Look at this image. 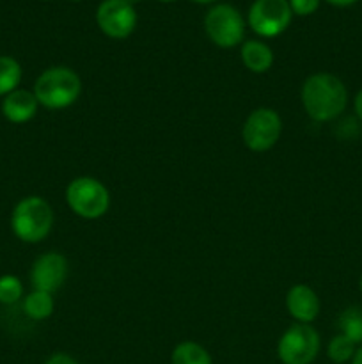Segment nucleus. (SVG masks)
Returning <instances> with one entry per match:
<instances>
[{
  "instance_id": "nucleus-1",
  "label": "nucleus",
  "mask_w": 362,
  "mask_h": 364,
  "mask_svg": "<svg viewBox=\"0 0 362 364\" xmlns=\"http://www.w3.org/2000/svg\"><path fill=\"white\" fill-rule=\"evenodd\" d=\"M302 105L312 121H334L348 105L346 85L332 73L311 75L302 85Z\"/></svg>"
},
{
  "instance_id": "nucleus-2",
  "label": "nucleus",
  "mask_w": 362,
  "mask_h": 364,
  "mask_svg": "<svg viewBox=\"0 0 362 364\" xmlns=\"http://www.w3.org/2000/svg\"><path fill=\"white\" fill-rule=\"evenodd\" d=\"M32 92L39 105L46 109H67L80 98L82 80L71 68L53 66L39 75Z\"/></svg>"
},
{
  "instance_id": "nucleus-3",
  "label": "nucleus",
  "mask_w": 362,
  "mask_h": 364,
  "mask_svg": "<svg viewBox=\"0 0 362 364\" xmlns=\"http://www.w3.org/2000/svg\"><path fill=\"white\" fill-rule=\"evenodd\" d=\"M13 233L27 244H38L45 240L53 228V210L46 199L39 196L23 198L11 215Z\"/></svg>"
},
{
  "instance_id": "nucleus-4",
  "label": "nucleus",
  "mask_w": 362,
  "mask_h": 364,
  "mask_svg": "<svg viewBox=\"0 0 362 364\" xmlns=\"http://www.w3.org/2000/svg\"><path fill=\"white\" fill-rule=\"evenodd\" d=\"M66 203L75 215L94 220L110 208V192L99 180L91 176L75 178L66 188Z\"/></svg>"
},
{
  "instance_id": "nucleus-5",
  "label": "nucleus",
  "mask_w": 362,
  "mask_h": 364,
  "mask_svg": "<svg viewBox=\"0 0 362 364\" xmlns=\"http://www.w3.org/2000/svg\"><path fill=\"white\" fill-rule=\"evenodd\" d=\"M322 340L311 323H293L277 343V355L283 364H311L318 358Z\"/></svg>"
},
{
  "instance_id": "nucleus-6",
  "label": "nucleus",
  "mask_w": 362,
  "mask_h": 364,
  "mask_svg": "<svg viewBox=\"0 0 362 364\" xmlns=\"http://www.w3.org/2000/svg\"><path fill=\"white\" fill-rule=\"evenodd\" d=\"M204 31L220 48H233L243 41L245 21L231 4H216L206 13Z\"/></svg>"
},
{
  "instance_id": "nucleus-7",
  "label": "nucleus",
  "mask_w": 362,
  "mask_h": 364,
  "mask_svg": "<svg viewBox=\"0 0 362 364\" xmlns=\"http://www.w3.org/2000/svg\"><path fill=\"white\" fill-rule=\"evenodd\" d=\"M283 134V121L273 109H256L248 114L243 124V142L251 151L265 153L277 144Z\"/></svg>"
},
{
  "instance_id": "nucleus-8",
  "label": "nucleus",
  "mask_w": 362,
  "mask_h": 364,
  "mask_svg": "<svg viewBox=\"0 0 362 364\" xmlns=\"http://www.w3.org/2000/svg\"><path fill=\"white\" fill-rule=\"evenodd\" d=\"M293 11L287 0H254L248 9V25L261 38H275L291 23Z\"/></svg>"
},
{
  "instance_id": "nucleus-9",
  "label": "nucleus",
  "mask_w": 362,
  "mask_h": 364,
  "mask_svg": "<svg viewBox=\"0 0 362 364\" xmlns=\"http://www.w3.org/2000/svg\"><path fill=\"white\" fill-rule=\"evenodd\" d=\"M99 31L110 39H124L137 27V11L124 0H103L96 11Z\"/></svg>"
},
{
  "instance_id": "nucleus-10",
  "label": "nucleus",
  "mask_w": 362,
  "mask_h": 364,
  "mask_svg": "<svg viewBox=\"0 0 362 364\" xmlns=\"http://www.w3.org/2000/svg\"><path fill=\"white\" fill-rule=\"evenodd\" d=\"M67 277V259L59 252H45L34 262L31 270V279L34 290L53 291L59 290Z\"/></svg>"
},
{
  "instance_id": "nucleus-11",
  "label": "nucleus",
  "mask_w": 362,
  "mask_h": 364,
  "mask_svg": "<svg viewBox=\"0 0 362 364\" xmlns=\"http://www.w3.org/2000/svg\"><path fill=\"white\" fill-rule=\"evenodd\" d=\"M287 313L297 320V323H311L319 315V299L307 284H295L286 295Z\"/></svg>"
},
{
  "instance_id": "nucleus-12",
  "label": "nucleus",
  "mask_w": 362,
  "mask_h": 364,
  "mask_svg": "<svg viewBox=\"0 0 362 364\" xmlns=\"http://www.w3.org/2000/svg\"><path fill=\"white\" fill-rule=\"evenodd\" d=\"M38 100H35L34 92L25 91V89H16V91L9 92L4 96L2 102V114L7 121L14 124H21L31 121L38 112Z\"/></svg>"
},
{
  "instance_id": "nucleus-13",
  "label": "nucleus",
  "mask_w": 362,
  "mask_h": 364,
  "mask_svg": "<svg viewBox=\"0 0 362 364\" xmlns=\"http://www.w3.org/2000/svg\"><path fill=\"white\" fill-rule=\"evenodd\" d=\"M243 66L252 73H266L273 64V52L266 43L258 39H248L240 50Z\"/></svg>"
},
{
  "instance_id": "nucleus-14",
  "label": "nucleus",
  "mask_w": 362,
  "mask_h": 364,
  "mask_svg": "<svg viewBox=\"0 0 362 364\" xmlns=\"http://www.w3.org/2000/svg\"><path fill=\"white\" fill-rule=\"evenodd\" d=\"M172 364H213L212 355L202 345L195 341H181L176 345L170 355Z\"/></svg>"
},
{
  "instance_id": "nucleus-15",
  "label": "nucleus",
  "mask_w": 362,
  "mask_h": 364,
  "mask_svg": "<svg viewBox=\"0 0 362 364\" xmlns=\"http://www.w3.org/2000/svg\"><path fill=\"white\" fill-rule=\"evenodd\" d=\"M53 306H55V302H53L52 294L34 290L32 294H28L25 297L23 311L32 320H45L48 316H52Z\"/></svg>"
},
{
  "instance_id": "nucleus-16",
  "label": "nucleus",
  "mask_w": 362,
  "mask_h": 364,
  "mask_svg": "<svg viewBox=\"0 0 362 364\" xmlns=\"http://www.w3.org/2000/svg\"><path fill=\"white\" fill-rule=\"evenodd\" d=\"M337 326L341 331L339 334L346 336L355 345H362V308L351 306V308L344 309L339 315Z\"/></svg>"
},
{
  "instance_id": "nucleus-17",
  "label": "nucleus",
  "mask_w": 362,
  "mask_h": 364,
  "mask_svg": "<svg viewBox=\"0 0 362 364\" xmlns=\"http://www.w3.org/2000/svg\"><path fill=\"white\" fill-rule=\"evenodd\" d=\"M21 82V66L9 55H0V96L16 91Z\"/></svg>"
},
{
  "instance_id": "nucleus-18",
  "label": "nucleus",
  "mask_w": 362,
  "mask_h": 364,
  "mask_svg": "<svg viewBox=\"0 0 362 364\" xmlns=\"http://www.w3.org/2000/svg\"><path fill=\"white\" fill-rule=\"evenodd\" d=\"M355 350H357V345L351 340H348L343 334H337L330 340L329 347H327V355L332 363L343 364L353 359Z\"/></svg>"
},
{
  "instance_id": "nucleus-19",
  "label": "nucleus",
  "mask_w": 362,
  "mask_h": 364,
  "mask_svg": "<svg viewBox=\"0 0 362 364\" xmlns=\"http://www.w3.org/2000/svg\"><path fill=\"white\" fill-rule=\"evenodd\" d=\"M21 295H23V284L16 276L7 274V276L0 277V304H16Z\"/></svg>"
},
{
  "instance_id": "nucleus-20",
  "label": "nucleus",
  "mask_w": 362,
  "mask_h": 364,
  "mask_svg": "<svg viewBox=\"0 0 362 364\" xmlns=\"http://www.w3.org/2000/svg\"><path fill=\"white\" fill-rule=\"evenodd\" d=\"M287 2H290L293 14H297V16H309V14L318 11L322 0H287Z\"/></svg>"
},
{
  "instance_id": "nucleus-21",
  "label": "nucleus",
  "mask_w": 362,
  "mask_h": 364,
  "mask_svg": "<svg viewBox=\"0 0 362 364\" xmlns=\"http://www.w3.org/2000/svg\"><path fill=\"white\" fill-rule=\"evenodd\" d=\"M45 364H78V361L75 358H71V355L64 354V352H57V354L50 355Z\"/></svg>"
},
{
  "instance_id": "nucleus-22",
  "label": "nucleus",
  "mask_w": 362,
  "mask_h": 364,
  "mask_svg": "<svg viewBox=\"0 0 362 364\" xmlns=\"http://www.w3.org/2000/svg\"><path fill=\"white\" fill-rule=\"evenodd\" d=\"M353 110H355V116H357L358 119L362 121V89L357 92V95H355V98H353Z\"/></svg>"
},
{
  "instance_id": "nucleus-23",
  "label": "nucleus",
  "mask_w": 362,
  "mask_h": 364,
  "mask_svg": "<svg viewBox=\"0 0 362 364\" xmlns=\"http://www.w3.org/2000/svg\"><path fill=\"white\" fill-rule=\"evenodd\" d=\"M323 2L330 4V6L334 7H350L353 6V4H357L358 0H323Z\"/></svg>"
},
{
  "instance_id": "nucleus-24",
  "label": "nucleus",
  "mask_w": 362,
  "mask_h": 364,
  "mask_svg": "<svg viewBox=\"0 0 362 364\" xmlns=\"http://www.w3.org/2000/svg\"><path fill=\"white\" fill-rule=\"evenodd\" d=\"M351 364H362V345L355 350L353 359H351Z\"/></svg>"
},
{
  "instance_id": "nucleus-25",
  "label": "nucleus",
  "mask_w": 362,
  "mask_h": 364,
  "mask_svg": "<svg viewBox=\"0 0 362 364\" xmlns=\"http://www.w3.org/2000/svg\"><path fill=\"white\" fill-rule=\"evenodd\" d=\"M192 2H197V4H212V2H216V0H192Z\"/></svg>"
},
{
  "instance_id": "nucleus-26",
  "label": "nucleus",
  "mask_w": 362,
  "mask_h": 364,
  "mask_svg": "<svg viewBox=\"0 0 362 364\" xmlns=\"http://www.w3.org/2000/svg\"><path fill=\"white\" fill-rule=\"evenodd\" d=\"M124 2L130 4V6H133V7H135V4H138V2H141V0H124Z\"/></svg>"
},
{
  "instance_id": "nucleus-27",
  "label": "nucleus",
  "mask_w": 362,
  "mask_h": 364,
  "mask_svg": "<svg viewBox=\"0 0 362 364\" xmlns=\"http://www.w3.org/2000/svg\"><path fill=\"white\" fill-rule=\"evenodd\" d=\"M158 2H162V4H170V2H176V0H158Z\"/></svg>"
},
{
  "instance_id": "nucleus-28",
  "label": "nucleus",
  "mask_w": 362,
  "mask_h": 364,
  "mask_svg": "<svg viewBox=\"0 0 362 364\" xmlns=\"http://www.w3.org/2000/svg\"><path fill=\"white\" fill-rule=\"evenodd\" d=\"M358 287H361V294H362V276H361V281H358Z\"/></svg>"
},
{
  "instance_id": "nucleus-29",
  "label": "nucleus",
  "mask_w": 362,
  "mask_h": 364,
  "mask_svg": "<svg viewBox=\"0 0 362 364\" xmlns=\"http://www.w3.org/2000/svg\"><path fill=\"white\" fill-rule=\"evenodd\" d=\"M73 2H80V0H73Z\"/></svg>"
}]
</instances>
